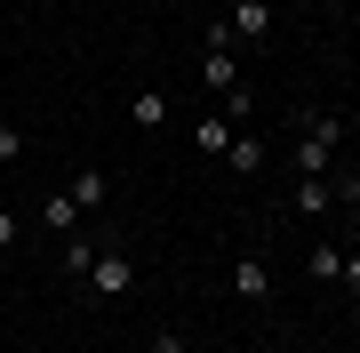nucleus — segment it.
<instances>
[{"mask_svg": "<svg viewBox=\"0 0 360 353\" xmlns=\"http://www.w3.org/2000/svg\"><path fill=\"white\" fill-rule=\"evenodd\" d=\"M217 8H232V0H217Z\"/></svg>", "mask_w": 360, "mask_h": 353, "instance_id": "18", "label": "nucleus"}, {"mask_svg": "<svg viewBox=\"0 0 360 353\" xmlns=\"http://www.w3.org/2000/svg\"><path fill=\"white\" fill-rule=\"evenodd\" d=\"M40 225H49V233H80V201L72 193H49V201H40Z\"/></svg>", "mask_w": 360, "mask_h": 353, "instance_id": "6", "label": "nucleus"}, {"mask_svg": "<svg viewBox=\"0 0 360 353\" xmlns=\"http://www.w3.org/2000/svg\"><path fill=\"white\" fill-rule=\"evenodd\" d=\"M153 353H193V345H184V329H153Z\"/></svg>", "mask_w": 360, "mask_h": 353, "instance_id": "14", "label": "nucleus"}, {"mask_svg": "<svg viewBox=\"0 0 360 353\" xmlns=\"http://www.w3.org/2000/svg\"><path fill=\"white\" fill-rule=\"evenodd\" d=\"M16 161H25V129H8V120H0V169H16Z\"/></svg>", "mask_w": 360, "mask_h": 353, "instance_id": "13", "label": "nucleus"}, {"mask_svg": "<svg viewBox=\"0 0 360 353\" xmlns=\"http://www.w3.org/2000/svg\"><path fill=\"white\" fill-rule=\"evenodd\" d=\"M129 120H136V129H160V120H168V97H160V89H136Z\"/></svg>", "mask_w": 360, "mask_h": 353, "instance_id": "9", "label": "nucleus"}, {"mask_svg": "<svg viewBox=\"0 0 360 353\" xmlns=\"http://www.w3.org/2000/svg\"><path fill=\"white\" fill-rule=\"evenodd\" d=\"M345 289L360 297V249H345Z\"/></svg>", "mask_w": 360, "mask_h": 353, "instance_id": "15", "label": "nucleus"}, {"mask_svg": "<svg viewBox=\"0 0 360 353\" xmlns=\"http://www.w3.org/2000/svg\"><path fill=\"white\" fill-rule=\"evenodd\" d=\"M193 144H200V153H224V144H232V120L224 113H200L193 120Z\"/></svg>", "mask_w": 360, "mask_h": 353, "instance_id": "7", "label": "nucleus"}, {"mask_svg": "<svg viewBox=\"0 0 360 353\" xmlns=\"http://www.w3.org/2000/svg\"><path fill=\"white\" fill-rule=\"evenodd\" d=\"M89 289H96V297H129V289H136V265L120 257V249H96V265H89Z\"/></svg>", "mask_w": 360, "mask_h": 353, "instance_id": "2", "label": "nucleus"}, {"mask_svg": "<svg viewBox=\"0 0 360 353\" xmlns=\"http://www.w3.org/2000/svg\"><path fill=\"white\" fill-rule=\"evenodd\" d=\"M312 281H345V249H336V241L312 249Z\"/></svg>", "mask_w": 360, "mask_h": 353, "instance_id": "11", "label": "nucleus"}, {"mask_svg": "<svg viewBox=\"0 0 360 353\" xmlns=\"http://www.w3.org/2000/svg\"><path fill=\"white\" fill-rule=\"evenodd\" d=\"M96 265V241H80V233H65V273H89Z\"/></svg>", "mask_w": 360, "mask_h": 353, "instance_id": "12", "label": "nucleus"}, {"mask_svg": "<svg viewBox=\"0 0 360 353\" xmlns=\"http://www.w3.org/2000/svg\"><path fill=\"white\" fill-rule=\"evenodd\" d=\"M224 161H232L240 177H257V169H264V144H257V137H232V144H224Z\"/></svg>", "mask_w": 360, "mask_h": 353, "instance_id": "10", "label": "nucleus"}, {"mask_svg": "<svg viewBox=\"0 0 360 353\" xmlns=\"http://www.w3.org/2000/svg\"><path fill=\"white\" fill-rule=\"evenodd\" d=\"M8 241H16V217H8V209H0V249H8Z\"/></svg>", "mask_w": 360, "mask_h": 353, "instance_id": "17", "label": "nucleus"}, {"mask_svg": "<svg viewBox=\"0 0 360 353\" xmlns=\"http://www.w3.org/2000/svg\"><path fill=\"white\" fill-rule=\"evenodd\" d=\"M336 144H345V120H336V113H321V105H312V113H296V177H328V161H336Z\"/></svg>", "mask_w": 360, "mask_h": 353, "instance_id": "1", "label": "nucleus"}, {"mask_svg": "<svg viewBox=\"0 0 360 353\" xmlns=\"http://www.w3.org/2000/svg\"><path fill=\"white\" fill-rule=\"evenodd\" d=\"M224 25H232V40H272V25H281V16H272V0H232Z\"/></svg>", "mask_w": 360, "mask_h": 353, "instance_id": "3", "label": "nucleus"}, {"mask_svg": "<svg viewBox=\"0 0 360 353\" xmlns=\"http://www.w3.org/2000/svg\"><path fill=\"white\" fill-rule=\"evenodd\" d=\"M65 193L80 201V217H89V209H104V169H80V177L65 185Z\"/></svg>", "mask_w": 360, "mask_h": 353, "instance_id": "8", "label": "nucleus"}, {"mask_svg": "<svg viewBox=\"0 0 360 353\" xmlns=\"http://www.w3.org/2000/svg\"><path fill=\"white\" fill-rule=\"evenodd\" d=\"M232 289L264 305V297H272V265H264V257H240V265H232Z\"/></svg>", "mask_w": 360, "mask_h": 353, "instance_id": "5", "label": "nucleus"}, {"mask_svg": "<svg viewBox=\"0 0 360 353\" xmlns=\"http://www.w3.org/2000/svg\"><path fill=\"white\" fill-rule=\"evenodd\" d=\"M336 193H345V201H360V169H352V177H336Z\"/></svg>", "mask_w": 360, "mask_h": 353, "instance_id": "16", "label": "nucleus"}, {"mask_svg": "<svg viewBox=\"0 0 360 353\" xmlns=\"http://www.w3.org/2000/svg\"><path fill=\"white\" fill-rule=\"evenodd\" d=\"M288 201H296L304 217H328V209H336V185H328V177H296V193H288Z\"/></svg>", "mask_w": 360, "mask_h": 353, "instance_id": "4", "label": "nucleus"}]
</instances>
